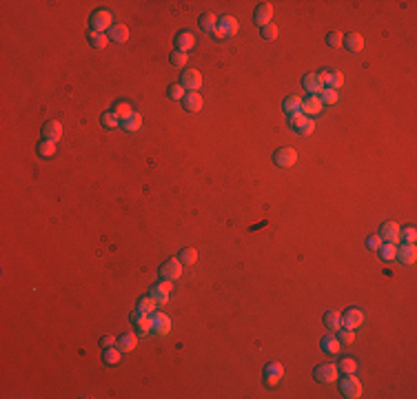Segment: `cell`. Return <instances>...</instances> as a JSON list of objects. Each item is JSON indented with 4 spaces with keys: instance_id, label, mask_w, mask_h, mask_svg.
<instances>
[{
    "instance_id": "cell-13",
    "label": "cell",
    "mask_w": 417,
    "mask_h": 399,
    "mask_svg": "<svg viewBox=\"0 0 417 399\" xmlns=\"http://www.w3.org/2000/svg\"><path fill=\"white\" fill-rule=\"evenodd\" d=\"M264 377H266L269 386H278L282 382V377H284V366H282L280 361H271V364H266Z\"/></svg>"
},
{
    "instance_id": "cell-42",
    "label": "cell",
    "mask_w": 417,
    "mask_h": 399,
    "mask_svg": "<svg viewBox=\"0 0 417 399\" xmlns=\"http://www.w3.org/2000/svg\"><path fill=\"white\" fill-rule=\"evenodd\" d=\"M337 340H340L342 344H353L355 342V330L342 326L340 330H337Z\"/></svg>"
},
{
    "instance_id": "cell-45",
    "label": "cell",
    "mask_w": 417,
    "mask_h": 399,
    "mask_svg": "<svg viewBox=\"0 0 417 399\" xmlns=\"http://www.w3.org/2000/svg\"><path fill=\"white\" fill-rule=\"evenodd\" d=\"M171 65H173V67H185L187 65V53L185 51H177V49H175V51L171 53Z\"/></svg>"
},
{
    "instance_id": "cell-21",
    "label": "cell",
    "mask_w": 417,
    "mask_h": 399,
    "mask_svg": "<svg viewBox=\"0 0 417 399\" xmlns=\"http://www.w3.org/2000/svg\"><path fill=\"white\" fill-rule=\"evenodd\" d=\"M397 262L402 264H413L417 260V249L415 244H402V247H397Z\"/></svg>"
},
{
    "instance_id": "cell-25",
    "label": "cell",
    "mask_w": 417,
    "mask_h": 399,
    "mask_svg": "<svg viewBox=\"0 0 417 399\" xmlns=\"http://www.w3.org/2000/svg\"><path fill=\"white\" fill-rule=\"evenodd\" d=\"M136 346H138V335H136V333H125V335H120L118 348H120L122 353H131V351H136Z\"/></svg>"
},
{
    "instance_id": "cell-9",
    "label": "cell",
    "mask_w": 417,
    "mask_h": 399,
    "mask_svg": "<svg viewBox=\"0 0 417 399\" xmlns=\"http://www.w3.org/2000/svg\"><path fill=\"white\" fill-rule=\"evenodd\" d=\"M218 32L222 34L224 38H233V36H237V32H240V22L233 16H222L218 20Z\"/></svg>"
},
{
    "instance_id": "cell-8",
    "label": "cell",
    "mask_w": 417,
    "mask_h": 399,
    "mask_svg": "<svg viewBox=\"0 0 417 399\" xmlns=\"http://www.w3.org/2000/svg\"><path fill=\"white\" fill-rule=\"evenodd\" d=\"M171 291H173V282H171V280H162L160 284H156V286L151 288L149 295H151L153 299H156L158 304H167V302H169Z\"/></svg>"
},
{
    "instance_id": "cell-17",
    "label": "cell",
    "mask_w": 417,
    "mask_h": 399,
    "mask_svg": "<svg viewBox=\"0 0 417 399\" xmlns=\"http://www.w3.org/2000/svg\"><path fill=\"white\" fill-rule=\"evenodd\" d=\"M320 76H322V82H324V87H329V89H335V91L344 87V76H342V71H322Z\"/></svg>"
},
{
    "instance_id": "cell-36",
    "label": "cell",
    "mask_w": 417,
    "mask_h": 399,
    "mask_svg": "<svg viewBox=\"0 0 417 399\" xmlns=\"http://www.w3.org/2000/svg\"><path fill=\"white\" fill-rule=\"evenodd\" d=\"M177 260H180L182 264H187V266H191V264L198 262V251H195V249H182Z\"/></svg>"
},
{
    "instance_id": "cell-7",
    "label": "cell",
    "mask_w": 417,
    "mask_h": 399,
    "mask_svg": "<svg viewBox=\"0 0 417 399\" xmlns=\"http://www.w3.org/2000/svg\"><path fill=\"white\" fill-rule=\"evenodd\" d=\"M180 84L187 89V94H191V91H200V87H202V73L198 69H187L185 73H182Z\"/></svg>"
},
{
    "instance_id": "cell-30",
    "label": "cell",
    "mask_w": 417,
    "mask_h": 399,
    "mask_svg": "<svg viewBox=\"0 0 417 399\" xmlns=\"http://www.w3.org/2000/svg\"><path fill=\"white\" fill-rule=\"evenodd\" d=\"M379 257H382L384 262H393L397 257V244H391V242H384L382 247H379Z\"/></svg>"
},
{
    "instance_id": "cell-49",
    "label": "cell",
    "mask_w": 417,
    "mask_h": 399,
    "mask_svg": "<svg viewBox=\"0 0 417 399\" xmlns=\"http://www.w3.org/2000/svg\"><path fill=\"white\" fill-rule=\"evenodd\" d=\"M115 342H118V340H115V337H111V335H107V337H102V340H100V344H102V346H104V348L113 346V344H115Z\"/></svg>"
},
{
    "instance_id": "cell-5",
    "label": "cell",
    "mask_w": 417,
    "mask_h": 399,
    "mask_svg": "<svg viewBox=\"0 0 417 399\" xmlns=\"http://www.w3.org/2000/svg\"><path fill=\"white\" fill-rule=\"evenodd\" d=\"M160 278L162 280H180L182 278V262L175 260V257H169L167 262L160 266Z\"/></svg>"
},
{
    "instance_id": "cell-28",
    "label": "cell",
    "mask_w": 417,
    "mask_h": 399,
    "mask_svg": "<svg viewBox=\"0 0 417 399\" xmlns=\"http://www.w3.org/2000/svg\"><path fill=\"white\" fill-rule=\"evenodd\" d=\"M282 107H284V111L289 115H295V113L302 111V98H300V96H289Z\"/></svg>"
},
{
    "instance_id": "cell-3",
    "label": "cell",
    "mask_w": 417,
    "mask_h": 399,
    "mask_svg": "<svg viewBox=\"0 0 417 399\" xmlns=\"http://www.w3.org/2000/svg\"><path fill=\"white\" fill-rule=\"evenodd\" d=\"M340 392L344 397H348V399L362 397V384H360V379L355 377V373H353V375H344L340 379Z\"/></svg>"
},
{
    "instance_id": "cell-10",
    "label": "cell",
    "mask_w": 417,
    "mask_h": 399,
    "mask_svg": "<svg viewBox=\"0 0 417 399\" xmlns=\"http://www.w3.org/2000/svg\"><path fill=\"white\" fill-rule=\"evenodd\" d=\"M171 328H173V324H171L169 315H164V313H153V333L158 337H167L171 333Z\"/></svg>"
},
{
    "instance_id": "cell-46",
    "label": "cell",
    "mask_w": 417,
    "mask_h": 399,
    "mask_svg": "<svg viewBox=\"0 0 417 399\" xmlns=\"http://www.w3.org/2000/svg\"><path fill=\"white\" fill-rule=\"evenodd\" d=\"M262 38L264 40H275L278 38V27L271 22V24H266V27H262Z\"/></svg>"
},
{
    "instance_id": "cell-44",
    "label": "cell",
    "mask_w": 417,
    "mask_h": 399,
    "mask_svg": "<svg viewBox=\"0 0 417 399\" xmlns=\"http://www.w3.org/2000/svg\"><path fill=\"white\" fill-rule=\"evenodd\" d=\"M342 42H344V36H342V32H331L326 36V45L329 47H340Z\"/></svg>"
},
{
    "instance_id": "cell-14",
    "label": "cell",
    "mask_w": 417,
    "mask_h": 399,
    "mask_svg": "<svg viewBox=\"0 0 417 399\" xmlns=\"http://www.w3.org/2000/svg\"><path fill=\"white\" fill-rule=\"evenodd\" d=\"M302 87L309 91L311 96H320L322 89H324V82H322V76L320 73H306L304 80H302Z\"/></svg>"
},
{
    "instance_id": "cell-29",
    "label": "cell",
    "mask_w": 417,
    "mask_h": 399,
    "mask_svg": "<svg viewBox=\"0 0 417 399\" xmlns=\"http://www.w3.org/2000/svg\"><path fill=\"white\" fill-rule=\"evenodd\" d=\"M120 127L125 129V131H129V133H136V131H140V129H142V115H140V113H133L131 118H127L125 122H120Z\"/></svg>"
},
{
    "instance_id": "cell-1",
    "label": "cell",
    "mask_w": 417,
    "mask_h": 399,
    "mask_svg": "<svg viewBox=\"0 0 417 399\" xmlns=\"http://www.w3.org/2000/svg\"><path fill=\"white\" fill-rule=\"evenodd\" d=\"M89 22H91V32L107 34L109 29L113 27V14L109 9H96L94 14H91Z\"/></svg>"
},
{
    "instance_id": "cell-4",
    "label": "cell",
    "mask_w": 417,
    "mask_h": 399,
    "mask_svg": "<svg viewBox=\"0 0 417 399\" xmlns=\"http://www.w3.org/2000/svg\"><path fill=\"white\" fill-rule=\"evenodd\" d=\"M313 375H315V379L320 384H333L337 379V375H340V368L326 361V364H317L315 371H313Z\"/></svg>"
},
{
    "instance_id": "cell-20",
    "label": "cell",
    "mask_w": 417,
    "mask_h": 399,
    "mask_svg": "<svg viewBox=\"0 0 417 399\" xmlns=\"http://www.w3.org/2000/svg\"><path fill=\"white\" fill-rule=\"evenodd\" d=\"M193 47H195V36L191 32H180L175 36V49H177V51L189 53Z\"/></svg>"
},
{
    "instance_id": "cell-23",
    "label": "cell",
    "mask_w": 417,
    "mask_h": 399,
    "mask_svg": "<svg viewBox=\"0 0 417 399\" xmlns=\"http://www.w3.org/2000/svg\"><path fill=\"white\" fill-rule=\"evenodd\" d=\"M320 346H322V351L326 353V355H337L340 353V348H342V342L337 340V335H326V337H322V342H320Z\"/></svg>"
},
{
    "instance_id": "cell-32",
    "label": "cell",
    "mask_w": 417,
    "mask_h": 399,
    "mask_svg": "<svg viewBox=\"0 0 417 399\" xmlns=\"http://www.w3.org/2000/svg\"><path fill=\"white\" fill-rule=\"evenodd\" d=\"M156 306H158V302H156V299H153L151 295L138 299V311L144 313V315H153V313H156Z\"/></svg>"
},
{
    "instance_id": "cell-26",
    "label": "cell",
    "mask_w": 417,
    "mask_h": 399,
    "mask_svg": "<svg viewBox=\"0 0 417 399\" xmlns=\"http://www.w3.org/2000/svg\"><path fill=\"white\" fill-rule=\"evenodd\" d=\"M344 45L348 47V51H362L364 49V38L358 32H351L348 36H344Z\"/></svg>"
},
{
    "instance_id": "cell-15",
    "label": "cell",
    "mask_w": 417,
    "mask_h": 399,
    "mask_svg": "<svg viewBox=\"0 0 417 399\" xmlns=\"http://www.w3.org/2000/svg\"><path fill=\"white\" fill-rule=\"evenodd\" d=\"M255 24H260V27H266V24H271V18H273V5L271 3H262L257 5L255 9Z\"/></svg>"
},
{
    "instance_id": "cell-18",
    "label": "cell",
    "mask_w": 417,
    "mask_h": 399,
    "mask_svg": "<svg viewBox=\"0 0 417 399\" xmlns=\"http://www.w3.org/2000/svg\"><path fill=\"white\" fill-rule=\"evenodd\" d=\"M42 136H45V140L58 142V140L63 138V125H60L58 120H49V122H45V127H42Z\"/></svg>"
},
{
    "instance_id": "cell-19",
    "label": "cell",
    "mask_w": 417,
    "mask_h": 399,
    "mask_svg": "<svg viewBox=\"0 0 417 399\" xmlns=\"http://www.w3.org/2000/svg\"><path fill=\"white\" fill-rule=\"evenodd\" d=\"M202 104H204V100H202V96L198 94V91L187 94L185 100H182V107H185V111H189V113H198L202 109Z\"/></svg>"
},
{
    "instance_id": "cell-40",
    "label": "cell",
    "mask_w": 417,
    "mask_h": 399,
    "mask_svg": "<svg viewBox=\"0 0 417 399\" xmlns=\"http://www.w3.org/2000/svg\"><path fill=\"white\" fill-rule=\"evenodd\" d=\"M167 96L171 98V100H185V96H187V89L182 87V84H171L169 91H167Z\"/></svg>"
},
{
    "instance_id": "cell-43",
    "label": "cell",
    "mask_w": 417,
    "mask_h": 399,
    "mask_svg": "<svg viewBox=\"0 0 417 399\" xmlns=\"http://www.w3.org/2000/svg\"><path fill=\"white\" fill-rule=\"evenodd\" d=\"M313 131H315V120H313V118H306L304 125L297 129V133H300V136H304V138L313 136Z\"/></svg>"
},
{
    "instance_id": "cell-12",
    "label": "cell",
    "mask_w": 417,
    "mask_h": 399,
    "mask_svg": "<svg viewBox=\"0 0 417 399\" xmlns=\"http://www.w3.org/2000/svg\"><path fill=\"white\" fill-rule=\"evenodd\" d=\"M364 324V311L360 309H348L344 315H342V326L344 328H360Z\"/></svg>"
},
{
    "instance_id": "cell-37",
    "label": "cell",
    "mask_w": 417,
    "mask_h": 399,
    "mask_svg": "<svg viewBox=\"0 0 417 399\" xmlns=\"http://www.w3.org/2000/svg\"><path fill=\"white\" fill-rule=\"evenodd\" d=\"M322 100V104H335L337 100H340V94H337L335 89H329V87H324L322 89V94L317 96Z\"/></svg>"
},
{
    "instance_id": "cell-27",
    "label": "cell",
    "mask_w": 417,
    "mask_h": 399,
    "mask_svg": "<svg viewBox=\"0 0 417 399\" xmlns=\"http://www.w3.org/2000/svg\"><path fill=\"white\" fill-rule=\"evenodd\" d=\"M200 29L204 34H213L218 29V18L213 16L211 11H208V14H202L200 16Z\"/></svg>"
},
{
    "instance_id": "cell-48",
    "label": "cell",
    "mask_w": 417,
    "mask_h": 399,
    "mask_svg": "<svg viewBox=\"0 0 417 399\" xmlns=\"http://www.w3.org/2000/svg\"><path fill=\"white\" fill-rule=\"evenodd\" d=\"M384 244V239L379 237V235H371L369 239H366V247H369L371 251H379V247Z\"/></svg>"
},
{
    "instance_id": "cell-35",
    "label": "cell",
    "mask_w": 417,
    "mask_h": 399,
    "mask_svg": "<svg viewBox=\"0 0 417 399\" xmlns=\"http://www.w3.org/2000/svg\"><path fill=\"white\" fill-rule=\"evenodd\" d=\"M89 42L94 49H104L109 45V36L107 34H98V32H89Z\"/></svg>"
},
{
    "instance_id": "cell-16",
    "label": "cell",
    "mask_w": 417,
    "mask_h": 399,
    "mask_svg": "<svg viewBox=\"0 0 417 399\" xmlns=\"http://www.w3.org/2000/svg\"><path fill=\"white\" fill-rule=\"evenodd\" d=\"M322 109H324V104H322L320 98H317V96H309V98H304V100H302V111H300V113H304L306 118H311V115L322 113Z\"/></svg>"
},
{
    "instance_id": "cell-47",
    "label": "cell",
    "mask_w": 417,
    "mask_h": 399,
    "mask_svg": "<svg viewBox=\"0 0 417 399\" xmlns=\"http://www.w3.org/2000/svg\"><path fill=\"white\" fill-rule=\"evenodd\" d=\"M304 120H306V115H304V113H295V115H289V125H291L293 129H295V131H297V129L302 127V125H304Z\"/></svg>"
},
{
    "instance_id": "cell-41",
    "label": "cell",
    "mask_w": 417,
    "mask_h": 399,
    "mask_svg": "<svg viewBox=\"0 0 417 399\" xmlns=\"http://www.w3.org/2000/svg\"><path fill=\"white\" fill-rule=\"evenodd\" d=\"M400 237L404 239V244H415V239H417V229L413 224L406 226L404 231H400Z\"/></svg>"
},
{
    "instance_id": "cell-11",
    "label": "cell",
    "mask_w": 417,
    "mask_h": 399,
    "mask_svg": "<svg viewBox=\"0 0 417 399\" xmlns=\"http://www.w3.org/2000/svg\"><path fill=\"white\" fill-rule=\"evenodd\" d=\"M131 322H133V326L138 328L140 335H149L153 330V315H144V313L136 311L131 315Z\"/></svg>"
},
{
    "instance_id": "cell-33",
    "label": "cell",
    "mask_w": 417,
    "mask_h": 399,
    "mask_svg": "<svg viewBox=\"0 0 417 399\" xmlns=\"http://www.w3.org/2000/svg\"><path fill=\"white\" fill-rule=\"evenodd\" d=\"M113 113L120 118V122H125L127 118H131V115L136 113V111H133V107H131L129 102H118V104L113 107Z\"/></svg>"
},
{
    "instance_id": "cell-6",
    "label": "cell",
    "mask_w": 417,
    "mask_h": 399,
    "mask_svg": "<svg viewBox=\"0 0 417 399\" xmlns=\"http://www.w3.org/2000/svg\"><path fill=\"white\" fill-rule=\"evenodd\" d=\"M400 224L397 222H384L382 226H379V237L384 239V242H391V244H397L400 247L402 237H400Z\"/></svg>"
},
{
    "instance_id": "cell-22",
    "label": "cell",
    "mask_w": 417,
    "mask_h": 399,
    "mask_svg": "<svg viewBox=\"0 0 417 399\" xmlns=\"http://www.w3.org/2000/svg\"><path fill=\"white\" fill-rule=\"evenodd\" d=\"M109 40L111 42H118V45H125V42L129 40V27L127 24H113L111 29H109Z\"/></svg>"
},
{
    "instance_id": "cell-31",
    "label": "cell",
    "mask_w": 417,
    "mask_h": 399,
    "mask_svg": "<svg viewBox=\"0 0 417 399\" xmlns=\"http://www.w3.org/2000/svg\"><path fill=\"white\" fill-rule=\"evenodd\" d=\"M102 359H104V364L113 366V364H118V361L122 359V351H120L118 346H109V348H104Z\"/></svg>"
},
{
    "instance_id": "cell-34",
    "label": "cell",
    "mask_w": 417,
    "mask_h": 399,
    "mask_svg": "<svg viewBox=\"0 0 417 399\" xmlns=\"http://www.w3.org/2000/svg\"><path fill=\"white\" fill-rule=\"evenodd\" d=\"M56 151H58V146H56V142H51V140H42V142L38 144L40 158H53L56 156Z\"/></svg>"
},
{
    "instance_id": "cell-24",
    "label": "cell",
    "mask_w": 417,
    "mask_h": 399,
    "mask_svg": "<svg viewBox=\"0 0 417 399\" xmlns=\"http://www.w3.org/2000/svg\"><path fill=\"white\" fill-rule=\"evenodd\" d=\"M324 326H326L331 333H337L342 328V315L337 311H326L324 313Z\"/></svg>"
},
{
    "instance_id": "cell-50",
    "label": "cell",
    "mask_w": 417,
    "mask_h": 399,
    "mask_svg": "<svg viewBox=\"0 0 417 399\" xmlns=\"http://www.w3.org/2000/svg\"><path fill=\"white\" fill-rule=\"evenodd\" d=\"M213 38H216V40H224V36H222V34H220L218 29H216V32H213Z\"/></svg>"
},
{
    "instance_id": "cell-2",
    "label": "cell",
    "mask_w": 417,
    "mask_h": 399,
    "mask_svg": "<svg viewBox=\"0 0 417 399\" xmlns=\"http://www.w3.org/2000/svg\"><path fill=\"white\" fill-rule=\"evenodd\" d=\"M273 162L278 164V167L282 169H291L297 164V151L293 149V146H282V149H278L273 153Z\"/></svg>"
},
{
    "instance_id": "cell-39",
    "label": "cell",
    "mask_w": 417,
    "mask_h": 399,
    "mask_svg": "<svg viewBox=\"0 0 417 399\" xmlns=\"http://www.w3.org/2000/svg\"><path fill=\"white\" fill-rule=\"evenodd\" d=\"M337 368H340L344 375H353V373L358 371V361L351 359V357H344V359L340 361V366H337Z\"/></svg>"
},
{
    "instance_id": "cell-38",
    "label": "cell",
    "mask_w": 417,
    "mask_h": 399,
    "mask_svg": "<svg viewBox=\"0 0 417 399\" xmlns=\"http://www.w3.org/2000/svg\"><path fill=\"white\" fill-rule=\"evenodd\" d=\"M102 127H104V129H111V131H113V129L120 127V118H118V115H115L113 111L102 113Z\"/></svg>"
}]
</instances>
